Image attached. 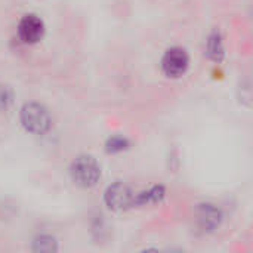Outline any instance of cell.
<instances>
[{"mask_svg":"<svg viewBox=\"0 0 253 253\" xmlns=\"http://www.w3.org/2000/svg\"><path fill=\"white\" fill-rule=\"evenodd\" d=\"M71 179L76 185L83 188H90L96 185L101 176V168L99 163L92 156H79L70 168Z\"/></svg>","mask_w":253,"mask_h":253,"instance_id":"cell-1","label":"cell"},{"mask_svg":"<svg viewBox=\"0 0 253 253\" xmlns=\"http://www.w3.org/2000/svg\"><path fill=\"white\" fill-rule=\"evenodd\" d=\"M21 123L30 133L43 135L52 126L49 111L37 102H28L21 110Z\"/></svg>","mask_w":253,"mask_h":253,"instance_id":"cell-2","label":"cell"},{"mask_svg":"<svg viewBox=\"0 0 253 253\" xmlns=\"http://www.w3.org/2000/svg\"><path fill=\"white\" fill-rule=\"evenodd\" d=\"M104 200L108 209L116 211V212H123L135 206V193L126 184L116 182L107 188Z\"/></svg>","mask_w":253,"mask_h":253,"instance_id":"cell-3","label":"cell"},{"mask_svg":"<svg viewBox=\"0 0 253 253\" xmlns=\"http://www.w3.org/2000/svg\"><path fill=\"white\" fill-rule=\"evenodd\" d=\"M188 64H190L188 53L182 47H172L165 53L162 61V68L168 77L176 79L185 74Z\"/></svg>","mask_w":253,"mask_h":253,"instance_id":"cell-4","label":"cell"},{"mask_svg":"<svg viewBox=\"0 0 253 253\" xmlns=\"http://www.w3.org/2000/svg\"><path fill=\"white\" fill-rule=\"evenodd\" d=\"M18 34L24 43H37L44 34V24L37 15H25L18 24Z\"/></svg>","mask_w":253,"mask_h":253,"instance_id":"cell-5","label":"cell"},{"mask_svg":"<svg viewBox=\"0 0 253 253\" xmlns=\"http://www.w3.org/2000/svg\"><path fill=\"white\" fill-rule=\"evenodd\" d=\"M196 219L203 231H215L222 222V213L215 205H200L196 212Z\"/></svg>","mask_w":253,"mask_h":253,"instance_id":"cell-6","label":"cell"},{"mask_svg":"<svg viewBox=\"0 0 253 253\" xmlns=\"http://www.w3.org/2000/svg\"><path fill=\"white\" fill-rule=\"evenodd\" d=\"M165 197V188L157 185L153 187L148 191H144L141 194H135V206L139 205H150V203H159Z\"/></svg>","mask_w":253,"mask_h":253,"instance_id":"cell-7","label":"cell"},{"mask_svg":"<svg viewBox=\"0 0 253 253\" xmlns=\"http://www.w3.org/2000/svg\"><path fill=\"white\" fill-rule=\"evenodd\" d=\"M208 55L213 61H221L224 56V46L218 33H213L208 40Z\"/></svg>","mask_w":253,"mask_h":253,"instance_id":"cell-8","label":"cell"},{"mask_svg":"<svg viewBox=\"0 0 253 253\" xmlns=\"http://www.w3.org/2000/svg\"><path fill=\"white\" fill-rule=\"evenodd\" d=\"M58 249L56 240L50 236H39L34 242H33V251L34 252L42 253H50L55 252Z\"/></svg>","mask_w":253,"mask_h":253,"instance_id":"cell-9","label":"cell"},{"mask_svg":"<svg viewBox=\"0 0 253 253\" xmlns=\"http://www.w3.org/2000/svg\"><path fill=\"white\" fill-rule=\"evenodd\" d=\"M13 104V92L7 84H0V113H6Z\"/></svg>","mask_w":253,"mask_h":253,"instance_id":"cell-10","label":"cell"},{"mask_svg":"<svg viewBox=\"0 0 253 253\" xmlns=\"http://www.w3.org/2000/svg\"><path fill=\"white\" fill-rule=\"evenodd\" d=\"M127 147V141L125 138H120V136H114L108 141L107 144V151L108 153H119V151H123L125 148Z\"/></svg>","mask_w":253,"mask_h":253,"instance_id":"cell-11","label":"cell"}]
</instances>
